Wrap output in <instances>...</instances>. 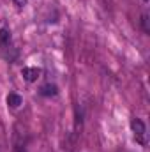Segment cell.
I'll list each match as a JSON object with an SVG mask.
<instances>
[{"instance_id": "cell-4", "label": "cell", "mask_w": 150, "mask_h": 152, "mask_svg": "<svg viewBox=\"0 0 150 152\" xmlns=\"http://www.w3.org/2000/svg\"><path fill=\"white\" fill-rule=\"evenodd\" d=\"M7 104L12 106V108L20 106V104H21V96H18V94H9V96H7Z\"/></svg>"}, {"instance_id": "cell-5", "label": "cell", "mask_w": 150, "mask_h": 152, "mask_svg": "<svg viewBox=\"0 0 150 152\" xmlns=\"http://www.w3.org/2000/svg\"><path fill=\"white\" fill-rule=\"evenodd\" d=\"M141 27H143V32L145 34H150V20H149V14L147 12L141 14Z\"/></svg>"}, {"instance_id": "cell-6", "label": "cell", "mask_w": 150, "mask_h": 152, "mask_svg": "<svg viewBox=\"0 0 150 152\" xmlns=\"http://www.w3.org/2000/svg\"><path fill=\"white\" fill-rule=\"evenodd\" d=\"M9 39H11V32H9L7 28H2V30H0V41H2V42H7Z\"/></svg>"}, {"instance_id": "cell-2", "label": "cell", "mask_w": 150, "mask_h": 152, "mask_svg": "<svg viewBox=\"0 0 150 152\" xmlns=\"http://www.w3.org/2000/svg\"><path fill=\"white\" fill-rule=\"evenodd\" d=\"M21 75H23V78L27 81H36L39 76H41V71H39L37 67H23L21 69Z\"/></svg>"}, {"instance_id": "cell-8", "label": "cell", "mask_w": 150, "mask_h": 152, "mask_svg": "<svg viewBox=\"0 0 150 152\" xmlns=\"http://www.w3.org/2000/svg\"><path fill=\"white\" fill-rule=\"evenodd\" d=\"M143 2H149V0H143Z\"/></svg>"}, {"instance_id": "cell-1", "label": "cell", "mask_w": 150, "mask_h": 152, "mask_svg": "<svg viewBox=\"0 0 150 152\" xmlns=\"http://www.w3.org/2000/svg\"><path fill=\"white\" fill-rule=\"evenodd\" d=\"M131 127H133V131H134V136H136V140H138L140 143H145L147 127H145L143 120H140V118H133V122H131Z\"/></svg>"}, {"instance_id": "cell-7", "label": "cell", "mask_w": 150, "mask_h": 152, "mask_svg": "<svg viewBox=\"0 0 150 152\" xmlns=\"http://www.w3.org/2000/svg\"><path fill=\"white\" fill-rule=\"evenodd\" d=\"M14 4H16L18 7H23V5L27 4V0H14Z\"/></svg>"}, {"instance_id": "cell-3", "label": "cell", "mask_w": 150, "mask_h": 152, "mask_svg": "<svg viewBox=\"0 0 150 152\" xmlns=\"http://www.w3.org/2000/svg\"><path fill=\"white\" fill-rule=\"evenodd\" d=\"M41 94H42V96H46V97H50V96H57V94H58V90H57V87H55V85L46 83V85H42Z\"/></svg>"}]
</instances>
